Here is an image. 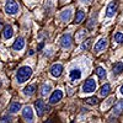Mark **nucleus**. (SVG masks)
<instances>
[{
	"label": "nucleus",
	"mask_w": 123,
	"mask_h": 123,
	"mask_svg": "<svg viewBox=\"0 0 123 123\" xmlns=\"http://www.w3.org/2000/svg\"><path fill=\"white\" fill-rule=\"evenodd\" d=\"M31 75H32V69L27 65H24L18 68V70L16 71V80L18 84H22L31 78Z\"/></svg>",
	"instance_id": "obj_1"
},
{
	"label": "nucleus",
	"mask_w": 123,
	"mask_h": 123,
	"mask_svg": "<svg viewBox=\"0 0 123 123\" xmlns=\"http://www.w3.org/2000/svg\"><path fill=\"white\" fill-rule=\"evenodd\" d=\"M18 10H20V6H18V4L15 1V0H6V3H5V11H6V14L15 15V14L18 12Z\"/></svg>",
	"instance_id": "obj_2"
},
{
	"label": "nucleus",
	"mask_w": 123,
	"mask_h": 123,
	"mask_svg": "<svg viewBox=\"0 0 123 123\" xmlns=\"http://www.w3.org/2000/svg\"><path fill=\"white\" fill-rule=\"evenodd\" d=\"M96 85H97V83L95 81V79H92V78L87 79L85 83H84V85H83V92H86V94H91V92L95 91Z\"/></svg>",
	"instance_id": "obj_3"
},
{
	"label": "nucleus",
	"mask_w": 123,
	"mask_h": 123,
	"mask_svg": "<svg viewBox=\"0 0 123 123\" xmlns=\"http://www.w3.org/2000/svg\"><path fill=\"white\" fill-rule=\"evenodd\" d=\"M35 108H36V112H37V116L38 117H42L44 115L46 110H48L44 105V101L43 100H37L36 104H35Z\"/></svg>",
	"instance_id": "obj_4"
},
{
	"label": "nucleus",
	"mask_w": 123,
	"mask_h": 123,
	"mask_svg": "<svg viewBox=\"0 0 123 123\" xmlns=\"http://www.w3.org/2000/svg\"><path fill=\"white\" fill-rule=\"evenodd\" d=\"M22 117L26 122L28 123H32L33 122V111H32V107L30 106H26L24 110H22Z\"/></svg>",
	"instance_id": "obj_5"
},
{
	"label": "nucleus",
	"mask_w": 123,
	"mask_h": 123,
	"mask_svg": "<svg viewBox=\"0 0 123 123\" xmlns=\"http://www.w3.org/2000/svg\"><path fill=\"white\" fill-rule=\"evenodd\" d=\"M107 42H108L107 38H101L98 42H96V44L94 47V52L100 53V52H102V50H105L107 48Z\"/></svg>",
	"instance_id": "obj_6"
},
{
	"label": "nucleus",
	"mask_w": 123,
	"mask_h": 123,
	"mask_svg": "<svg viewBox=\"0 0 123 123\" xmlns=\"http://www.w3.org/2000/svg\"><path fill=\"white\" fill-rule=\"evenodd\" d=\"M49 73L53 78H59L62 75V73H63V65L62 64H54L52 68H50Z\"/></svg>",
	"instance_id": "obj_7"
},
{
	"label": "nucleus",
	"mask_w": 123,
	"mask_h": 123,
	"mask_svg": "<svg viewBox=\"0 0 123 123\" xmlns=\"http://www.w3.org/2000/svg\"><path fill=\"white\" fill-rule=\"evenodd\" d=\"M62 98H63V91L62 90H55L52 94V96H50V98H49V104L54 105V104H57V102H59Z\"/></svg>",
	"instance_id": "obj_8"
},
{
	"label": "nucleus",
	"mask_w": 123,
	"mask_h": 123,
	"mask_svg": "<svg viewBox=\"0 0 123 123\" xmlns=\"http://www.w3.org/2000/svg\"><path fill=\"white\" fill-rule=\"evenodd\" d=\"M116 11H117V1H112V3L108 4V6L106 9V16L107 17H113Z\"/></svg>",
	"instance_id": "obj_9"
},
{
	"label": "nucleus",
	"mask_w": 123,
	"mask_h": 123,
	"mask_svg": "<svg viewBox=\"0 0 123 123\" xmlns=\"http://www.w3.org/2000/svg\"><path fill=\"white\" fill-rule=\"evenodd\" d=\"M60 44L63 48H70L71 47V36L69 33H65L60 37Z\"/></svg>",
	"instance_id": "obj_10"
},
{
	"label": "nucleus",
	"mask_w": 123,
	"mask_h": 123,
	"mask_svg": "<svg viewBox=\"0 0 123 123\" xmlns=\"http://www.w3.org/2000/svg\"><path fill=\"white\" fill-rule=\"evenodd\" d=\"M80 78H81V70H80L79 68H76V69H71V70H70L69 79H70L71 83H75V81L79 80Z\"/></svg>",
	"instance_id": "obj_11"
},
{
	"label": "nucleus",
	"mask_w": 123,
	"mask_h": 123,
	"mask_svg": "<svg viewBox=\"0 0 123 123\" xmlns=\"http://www.w3.org/2000/svg\"><path fill=\"white\" fill-rule=\"evenodd\" d=\"M24 47H25V38H24V37L16 38V41H15V43H14L12 48H14L15 50H21Z\"/></svg>",
	"instance_id": "obj_12"
},
{
	"label": "nucleus",
	"mask_w": 123,
	"mask_h": 123,
	"mask_svg": "<svg viewBox=\"0 0 123 123\" xmlns=\"http://www.w3.org/2000/svg\"><path fill=\"white\" fill-rule=\"evenodd\" d=\"M3 35H4V38H5V39H10V38L12 37V35H14V30H12V27L10 26V25H6V26L4 27Z\"/></svg>",
	"instance_id": "obj_13"
},
{
	"label": "nucleus",
	"mask_w": 123,
	"mask_h": 123,
	"mask_svg": "<svg viewBox=\"0 0 123 123\" xmlns=\"http://www.w3.org/2000/svg\"><path fill=\"white\" fill-rule=\"evenodd\" d=\"M60 18H62V21H63V22H69L70 18H71V9L64 10V11L60 14Z\"/></svg>",
	"instance_id": "obj_14"
},
{
	"label": "nucleus",
	"mask_w": 123,
	"mask_h": 123,
	"mask_svg": "<svg viewBox=\"0 0 123 123\" xmlns=\"http://www.w3.org/2000/svg\"><path fill=\"white\" fill-rule=\"evenodd\" d=\"M36 91V85H28L27 87L24 89V94L27 96H32Z\"/></svg>",
	"instance_id": "obj_15"
},
{
	"label": "nucleus",
	"mask_w": 123,
	"mask_h": 123,
	"mask_svg": "<svg viewBox=\"0 0 123 123\" xmlns=\"http://www.w3.org/2000/svg\"><path fill=\"white\" fill-rule=\"evenodd\" d=\"M110 91H111L110 84H105L104 86L101 87V90H100V95H101L102 97H105V96H107V95L110 94Z\"/></svg>",
	"instance_id": "obj_16"
},
{
	"label": "nucleus",
	"mask_w": 123,
	"mask_h": 123,
	"mask_svg": "<svg viewBox=\"0 0 123 123\" xmlns=\"http://www.w3.org/2000/svg\"><path fill=\"white\" fill-rule=\"evenodd\" d=\"M122 112H123V101H119L118 104H116V106L113 108V115L118 116V115L122 113Z\"/></svg>",
	"instance_id": "obj_17"
},
{
	"label": "nucleus",
	"mask_w": 123,
	"mask_h": 123,
	"mask_svg": "<svg viewBox=\"0 0 123 123\" xmlns=\"http://www.w3.org/2000/svg\"><path fill=\"white\" fill-rule=\"evenodd\" d=\"M20 108H21V104H20V102H12V104L10 105L9 111L11 112V113H16L17 111H20Z\"/></svg>",
	"instance_id": "obj_18"
},
{
	"label": "nucleus",
	"mask_w": 123,
	"mask_h": 123,
	"mask_svg": "<svg viewBox=\"0 0 123 123\" xmlns=\"http://www.w3.org/2000/svg\"><path fill=\"white\" fill-rule=\"evenodd\" d=\"M49 92H50V85L49 84H42V86H41V95L47 96Z\"/></svg>",
	"instance_id": "obj_19"
},
{
	"label": "nucleus",
	"mask_w": 123,
	"mask_h": 123,
	"mask_svg": "<svg viewBox=\"0 0 123 123\" xmlns=\"http://www.w3.org/2000/svg\"><path fill=\"white\" fill-rule=\"evenodd\" d=\"M84 18H85V12H84V10H79V11L76 12V16H75V24H80Z\"/></svg>",
	"instance_id": "obj_20"
},
{
	"label": "nucleus",
	"mask_w": 123,
	"mask_h": 123,
	"mask_svg": "<svg viewBox=\"0 0 123 123\" xmlns=\"http://www.w3.org/2000/svg\"><path fill=\"white\" fill-rule=\"evenodd\" d=\"M123 71V63L122 62H119V63H116L115 64V67H113V74L115 75H118V74H121Z\"/></svg>",
	"instance_id": "obj_21"
},
{
	"label": "nucleus",
	"mask_w": 123,
	"mask_h": 123,
	"mask_svg": "<svg viewBox=\"0 0 123 123\" xmlns=\"http://www.w3.org/2000/svg\"><path fill=\"white\" fill-rule=\"evenodd\" d=\"M96 74L98 75L100 79H104V78H106V70L102 67H97L96 68Z\"/></svg>",
	"instance_id": "obj_22"
},
{
	"label": "nucleus",
	"mask_w": 123,
	"mask_h": 123,
	"mask_svg": "<svg viewBox=\"0 0 123 123\" xmlns=\"http://www.w3.org/2000/svg\"><path fill=\"white\" fill-rule=\"evenodd\" d=\"M91 43H92V39H91V38H89V39H85L84 42H83V44H81V49H83V50H87V49L90 48Z\"/></svg>",
	"instance_id": "obj_23"
},
{
	"label": "nucleus",
	"mask_w": 123,
	"mask_h": 123,
	"mask_svg": "<svg viewBox=\"0 0 123 123\" xmlns=\"http://www.w3.org/2000/svg\"><path fill=\"white\" fill-rule=\"evenodd\" d=\"M113 38H115V42H117V43H123V33L122 32H116L115 33V36H113Z\"/></svg>",
	"instance_id": "obj_24"
},
{
	"label": "nucleus",
	"mask_w": 123,
	"mask_h": 123,
	"mask_svg": "<svg viewBox=\"0 0 123 123\" xmlns=\"http://www.w3.org/2000/svg\"><path fill=\"white\" fill-rule=\"evenodd\" d=\"M97 101H98L97 97H89V98L85 100V102H86V104H89V105H96Z\"/></svg>",
	"instance_id": "obj_25"
},
{
	"label": "nucleus",
	"mask_w": 123,
	"mask_h": 123,
	"mask_svg": "<svg viewBox=\"0 0 123 123\" xmlns=\"http://www.w3.org/2000/svg\"><path fill=\"white\" fill-rule=\"evenodd\" d=\"M10 121H11V117H10V116H7V115H5V116L3 117V121H1V123H9Z\"/></svg>",
	"instance_id": "obj_26"
},
{
	"label": "nucleus",
	"mask_w": 123,
	"mask_h": 123,
	"mask_svg": "<svg viewBox=\"0 0 123 123\" xmlns=\"http://www.w3.org/2000/svg\"><path fill=\"white\" fill-rule=\"evenodd\" d=\"M80 1H81V3H85V4H89L91 0H80Z\"/></svg>",
	"instance_id": "obj_27"
},
{
	"label": "nucleus",
	"mask_w": 123,
	"mask_h": 123,
	"mask_svg": "<svg viewBox=\"0 0 123 123\" xmlns=\"http://www.w3.org/2000/svg\"><path fill=\"white\" fill-rule=\"evenodd\" d=\"M119 91H121V94H122V95H123V85H122V86H121V90H119Z\"/></svg>",
	"instance_id": "obj_28"
},
{
	"label": "nucleus",
	"mask_w": 123,
	"mask_h": 123,
	"mask_svg": "<svg viewBox=\"0 0 123 123\" xmlns=\"http://www.w3.org/2000/svg\"><path fill=\"white\" fill-rule=\"evenodd\" d=\"M0 27H1V25H0Z\"/></svg>",
	"instance_id": "obj_29"
},
{
	"label": "nucleus",
	"mask_w": 123,
	"mask_h": 123,
	"mask_svg": "<svg viewBox=\"0 0 123 123\" xmlns=\"http://www.w3.org/2000/svg\"><path fill=\"white\" fill-rule=\"evenodd\" d=\"M71 123H74V122H71Z\"/></svg>",
	"instance_id": "obj_30"
}]
</instances>
